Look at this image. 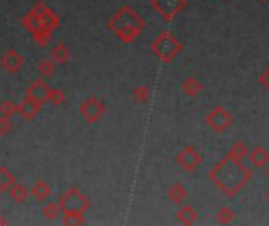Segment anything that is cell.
Listing matches in <instances>:
<instances>
[{"label": "cell", "mask_w": 269, "mask_h": 226, "mask_svg": "<svg viewBox=\"0 0 269 226\" xmlns=\"http://www.w3.org/2000/svg\"><path fill=\"white\" fill-rule=\"evenodd\" d=\"M251 171L241 165V160L233 159L230 154L223 157L210 171V179L220 189L222 193L230 198L241 192V189L251 181Z\"/></svg>", "instance_id": "cell-1"}, {"label": "cell", "mask_w": 269, "mask_h": 226, "mask_svg": "<svg viewBox=\"0 0 269 226\" xmlns=\"http://www.w3.org/2000/svg\"><path fill=\"white\" fill-rule=\"evenodd\" d=\"M107 27L123 43H132L145 29V20L131 7H123L109 19Z\"/></svg>", "instance_id": "cell-2"}, {"label": "cell", "mask_w": 269, "mask_h": 226, "mask_svg": "<svg viewBox=\"0 0 269 226\" xmlns=\"http://www.w3.org/2000/svg\"><path fill=\"white\" fill-rule=\"evenodd\" d=\"M183 49V44L176 39V36L172 32H162L158 35V38L151 43L153 54L162 61V63H169L172 61Z\"/></svg>", "instance_id": "cell-3"}, {"label": "cell", "mask_w": 269, "mask_h": 226, "mask_svg": "<svg viewBox=\"0 0 269 226\" xmlns=\"http://www.w3.org/2000/svg\"><path fill=\"white\" fill-rule=\"evenodd\" d=\"M57 203L63 214H85L90 208L88 196L76 187H71L66 192L60 193Z\"/></svg>", "instance_id": "cell-4"}, {"label": "cell", "mask_w": 269, "mask_h": 226, "mask_svg": "<svg viewBox=\"0 0 269 226\" xmlns=\"http://www.w3.org/2000/svg\"><path fill=\"white\" fill-rule=\"evenodd\" d=\"M79 113L84 118V121L87 124H95L98 122L106 113V106L99 97L96 96H88L87 99H84L79 106Z\"/></svg>", "instance_id": "cell-5"}, {"label": "cell", "mask_w": 269, "mask_h": 226, "mask_svg": "<svg viewBox=\"0 0 269 226\" xmlns=\"http://www.w3.org/2000/svg\"><path fill=\"white\" fill-rule=\"evenodd\" d=\"M205 122H206V124H208L216 134H223V132L229 131V128L232 126L233 118H232L230 112L227 110L225 107L217 106V107H214L208 115H206Z\"/></svg>", "instance_id": "cell-6"}, {"label": "cell", "mask_w": 269, "mask_h": 226, "mask_svg": "<svg viewBox=\"0 0 269 226\" xmlns=\"http://www.w3.org/2000/svg\"><path fill=\"white\" fill-rule=\"evenodd\" d=\"M151 7L156 10L164 20H173L180 11L188 7V0H151Z\"/></svg>", "instance_id": "cell-7"}, {"label": "cell", "mask_w": 269, "mask_h": 226, "mask_svg": "<svg viewBox=\"0 0 269 226\" xmlns=\"http://www.w3.org/2000/svg\"><path fill=\"white\" fill-rule=\"evenodd\" d=\"M176 165L184 170L186 173H192L195 171L203 162V156L194 148V146H184L175 157Z\"/></svg>", "instance_id": "cell-8"}, {"label": "cell", "mask_w": 269, "mask_h": 226, "mask_svg": "<svg viewBox=\"0 0 269 226\" xmlns=\"http://www.w3.org/2000/svg\"><path fill=\"white\" fill-rule=\"evenodd\" d=\"M41 109H43V106H41L38 101L26 96L17 104V115L23 118L24 121H33L39 115Z\"/></svg>", "instance_id": "cell-9"}, {"label": "cell", "mask_w": 269, "mask_h": 226, "mask_svg": "<svg viewBox=\"0 0 269 226\" xmlns=\"http://www.w3.org/2000/svg\"><path fill=\"white\" fill-rule=\"evenodd\" d=\"M24 63H26V58L20 55L16 49H10L5 55H2V58H0V65H2V68L10 74H14L17 71H20V68L24 66Z\"/></svg>", "instance_id": "cell-10"}, {"label": "cell", "mask_w": 269, "mask_h": 226, "mask_svg": "<svg viewBox=\"0 0 269 226\" xmlns=\"http://www.w3.org/2000/svg\"><path fill=\"white\" fill-rule=\"evenodd\" d=\"M49 91H51V87L46 84V82L43 79H36L33 80L30 87L27 88V94L29 97L38 101L41 106H44L48 102V97H49Z\"/></svg>", "instance_id": "cell-11"}, {"label": "cell", "mask_w": 269, "mask_h": 226, "mask_svg": "<svg viewBox=\"0 0 269 226\" xmlns=\"http://www.w3.org/2000/svg\"><path fill=\"white\" fill-rule=\"evenodd\" d=\"M51 193H52V187L49 186V184L46 182V181H43V179H38L33 186H32V189H30V195L36 199V201H39V203H43V201H46L49 196H51Z\"/></svg>", "instance_id": "cell-12"}, {"label": "cell", "mask_w": 269, "mask_h": 226, "mask_svg": "<svg viewBox=\"0 0 269 226\" xmlns=\"http://www.w3.org/2000/svg\"><path fill=\"white\" fill-rule=\"evenodd\" d=\"M181 90L186 96L189 97H197L203 91V84L197 77H186L181 82Z\"/></svg>", "instance_id": "cell-13"}, {"label": "cell", "mask_w": 269, "mask_h": 226, "mask_svg": "<svg viewBox=\"0 0 269 226\" xmlns=\"http://www.w3.org/2000/svg\"><path fill=\"white\" fill-rule=\"evenodd\" d=\"M249 160L254 167H258V168H263L269 163V151L263 146H255L252 151H249Z\"/></svg>", "instance_id": "cell-14"}, {"label": "cell", "mask_w": 269, "mask_h": 226, "mask_svg": "<svg viewBox=\"0 0 269 226\" xmlns=\"http://www.w3.org/2000/svg\"><path fill=\"white\" fill-rule=\"evenodd\" d=\"M41 19V27L46 29V30H51V32H55L60 26V17L58 14L52 10V8H46L44 13L39 16Z\"/></svg>", "instance_id": "cell-15"}, {"label": "cell", "mask_w": 269, "mask_h": 226, "mask_svg": "<svg viewBox=\"0 0 269 226\" xmlns=\"http://www.w3.org/2000/svg\"><path fill=\"white\" fill-rule=\"evenodd\" d=\"M20 24H23V27H26V30H27L30 35H33V33L38 32L39 29H43V27H41V19H39V16H38L33 10H30L27 14H24V17L20 19Z\"/></svg>", "instance_id": "cell-16"}, {"label": "cell", "mask_w": 269, "mask_h": 226, "mask_svg": "<svg viewBox=\"0 0 269 226\" xmlns=\"http://www.w3.org/2000/svg\"><path fill=\"white\" fill-rule=\"evenodd\" d=\"M16 182H17L16 176L8 167H5V165L0 167V193L8 192Z\"/></svg>", "instance_id": "cell-17"}, {"label": "cell", "mask_w": 269, "mask_h": 226, "mask_svg": "<svg viewBox=\"0 0 269 226\" xmlns=\"http://www.w3.org/2000/svg\"><path fill=\"white\" fill-rule=\"evenodd\" d=\"M70 57H71V52H70L68 46L61 44V43L55 44L51 51V58L57 65H66L70 61Z\"/></svg>", "instance_id": "cell-18"}, {"label": "cell", "mask_w": 269, "mask_h": 226, "mask_svg": "<svg viewBox=\"0 0 269 226\" xmlns=\"http://www.w3.org/2000/svg\"><path fill=\"white\" fill-rule=\"evenodd\" d=\"M197 211L191 206H188V204H184V206H181L176 212V220L183 224H194L197 221Z\"/></svg>", "instance_id": "cell-19"}, {"label": "cell", "mask_w": 269, "mask_h": 226, "mask_svg": "<svg viewBox=\"0 0 269 226\" xmlns=\"http://www.w3.org/2000/svg\"><path fill=\"white\" fill-rule=\"evenodd\" d=\"M169 198L175 204H181L186 201V198H188V189H186V186L181 182H173L169 187Z\"/></svg>", "instance_id": "cell-20"}, {"label": "cell", "mask_w": 269, "mask_h": 226, "mask_svg": "<svg viewBox=\"0 0 269 226\" xmlns=\"http://www.w3.org/2000/svg\"><path fill=\"white\" fill-rule=\"evenodd\" d=\"M8 193H10V198L17 204H23L30 196V190L24 186V184H19V182L14 184V186L8 190Z\"/></svg>", "instance_id": "cell-21"}, {"label": "cell", "mask_w": 269, "mask_h": 226, "mask_svg": "<svg viewBox=\"0 0 269 226\" xmlns=\"http://www.w3.org/2000/svg\"><path fill=\"white\" fill-rule=\"evenodd\" d=\"M38 72L43 77H54L57 74V63L52 58H43L38 63Z\"/></svg>", "instance_id": "cell-22"}, {"label": "cell", "mask_w": 269, "mask_h": 226, "mask_svg": "<svg viewBox=\"0 0 269 226\" xmlns=\"http://www.w3.org/2000/svg\"><path fill=\"white\" fill-rule=\"evenodd\" d=\"M229 154L233 159H236V160H242V159H245L247 156H249V148H247V145H245L242 140H236L233 145H232Z\"/></svg>", "instance_id": "cell-23"}, {"label": "cell", "mask_w": 269, "mask_h": 226, "mask_svg": "<svg viewBox=\"0 0 269 226\" xmlns=\"http://www.w3.org/2000/svg\"><path fill=\"white\" fill-rule=\"evenodd\" d=\"M52 33L54 32H51V30H46V29H39L38 32H35L33 35H32V38H33V41L35 43L39 46V47H46L51 41H52Z\"/></svg>", "instance_id": "cell-24"}, {"label": "cell", "mask_w": 269, "mask_h": 226, "mask_svg": "<svg viewBox=\"0 0 269 226\" xmlns=\"http://www.w3.org/2000/svg\"><path fill=\"white\" fill-rule=\"evenodd\" d=\"M60 214H61V209L58 206V203L49 201V203H46L44 206H43V217L46 220L54 221V220H57L60 217Z\"/></svg>", "instance_id": "cell-25"}, {"label": "cell", "mask_w": 269, "mask_h": 226, "mask_svg": "<svg viewBox=\"0 0 269 226\" xmlns=\"http://www.w3.org/2000/svg\"><path fill=\"white\" fill-rule=\"evenodd\" d=\"M132 97L140 102V104H145V102H148L150 97H151V90L147 87V85H140V87H136L132 90Z\"/></svg>", "instance_id": "cell-26"}, {"label": "cell", "mask_w": 269, "mask_h": 226, "mask_svg": "<svg viewBox=\"0 0 269 226\" xmlns=\"http://www.w3.org/2000/svg\"><path fill=\"white\" fill-rule=\"evenodd\" d=\"M235 218V211L229 206H223L217 211L216 214V220L222 224H227V223H230L232 220Z\"/></svg>", "instance_id": "cell-27"}, {"label": "cell", "mask_w": 269, "mask_h": 226, "mask_svg": "<svg viewBox=\"0 0 269 226\" xmlns=\"http://www.w3.org/2000/svg\"><path fill=\"white\" fill-rule=\"evenodd\" d=\"M65 101H66V96H65L63 91H61L60 88H51L48 102H51V104H52L54 107H58V106L63 104Z\"/></svg>", "instance_id": "cell-28"}, {"label": "cell", "mask_w": 269, "mask_h": 226, "mask_svg": "<svg viewBox=\"0 0 269 226\" xmlns=\"http://www.w3.org/2000/svg\"><path fill=\"white\" fill-rule=\"evenodd\" d=\"M61 223L65 226H80L85 223V217L84 214H65Z\"/></svg>", "instance_id": "cell-29"}, {"label": "cell", "mask_w": 269, "mask_h": 226, "mask_svg": "<svg viewBox=\"0 0 269 226\" xmlns=\"http://www.w3.org/2000/svg\"><path fill=\"white\" fill-rule=\"evenodd\" d=\"M0 113L7 118H13L17 115V104H14L13 101H4L2 106H0Z\"/></svg>", "instance_id": "cell-30"}, {"label": "cell", "mask_w": 269, "mask_h": 226, "mask_svg": "<svg viewBox=\"0 0 269 226\" xmlns=\"http://www.w3.org/2000/svg\"><path fill=\"white\" fill-rule=\"evenodd\" d=\"M11 128H13L11 118H7L4 115L0 116V137H7L11 132Z\"/></svg>", "instance_id": "cell-31"}, {"label": "cell", "mask_w": 269, "mask_h": 226, "mask_svg": "<svg viewBox=\"0 0 269 226\" xmlns=\"http://www.w3.org/2000/svg\"><path fill=\"white\" fill-rule=\"evenodd\" d=\"M258 82H260V85L264 88V90H267L269 91V66L260 74V77H258Z\"/></svg>", "instance_id": "cell-32"}, {"label": "cell", "mask_w": 269, "mask_h": 226, "mask_svg": "<svg viewBox=\"0 0 269 226\" xmlns=\"http://www.w3.org/2000/svg\"><path fill=\"white\" fill-rule=\"evenodd\" d=\"M5 224H8V221H7V218L4 217V214H0V226H5Z\"/></svg>", "instance_id": "cell-33"}, {"label": "cell", "mask_w": 269, "mask_h": 226, "mask_svg": "<svg viewBox=\"0 0 269 226\" xmlns=\"http://www.w3.org/2000/svg\"><path fill=\"white\" fill-rule=\"evenodd\" d=\"M260 2H266V0H260Z\"/></svg>", "instance_id": "cell-34"}, {"label": "cell", "mask_w": 269, "mask_h": 226, "mask_svg": "<svg viewBox=\"0 0 269 226\" xmlns=\"http://www.w3.org/2000/svg\"><path fill=\"white\" fill-rule=\"evenodd\" d=\"M267 176H269V168H267Z\"/></svg>", "instance_id": "cell-35"}, {"label": "cell", "mask_w": 269, "mask_h": 226, "mask_svg": "<svg viewBox=\"0 0 269 226\" xmlns=\"http://www.w3.org/2000/svg\"><path fill=\"white\" fill-rule=\"evenodd\" d=\"M267 196H269V192H267Z\"/></svg>", "instance_id": "cell-36"}]
</instances>
